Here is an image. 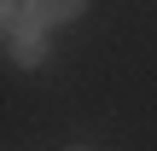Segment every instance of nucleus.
Returning a JSON list of instances; mask_svg holds the SVG:
<instances>
[{
    "mask_svg": "<svg viewBox=\"0 0 157 151\" xmlns=\"http://www.w3.org/2000/svg\"><path fill=\"white\" fill-rule=\"evenodd\" d=\"M0 29H6V58H12L17 70H41V64L52 58V47H47V23H41V17L17 12V17H0Z\"/></svg>",
    "mask_w": 157,
    "mask_h": 151,
    "instance_id": "nucleus-1",
    "label": "nucleus"
},
{
    "mask_svg": "<svg viewBox=\"0 0 157 151\" xmlns=\"http://www.w3.org/2000/svg\"><path fill=\"white\" fill-rule=\"evenodd\" d=\"M23 6H29V17H41V23H70V17L87 12V0H23Z\"/></svg>",
    "mask_w": 157,
    "mask_h": 151,
    "instance_id": "nucleus-2",
    "label": "nucleus"
}]
</instances>
